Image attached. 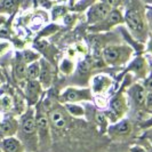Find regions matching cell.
<instances>
[{
  "label": "cell",
  "mask_w": 152,
  "mask_h": 152,
  "mask_svg": "<svg viewBox=\"0 0 152 152\" xmlns=\"http://www.w3.org/2000/svg\"><path fill=\"white\" fill-rule=\"evenodd\" d=\"M17 138L22 142L28 152H36L39 148V138L37 124H36V110L34 107H26L18 119Z\"/></svg>",
  "instance_id": "cell-1"
},
{
  "label": "cell",
  "mask_w": 152,
  "mask_h": 152,
  "mask_svg": "<svg viewBox=\"0 0 152 152\" xmlns=\"http://www.w3.org/2000/svg\"><path fill=\"white\" fill-rule=\"evenodd\" d=\"M124 18L133 37L138 40V42H145L149 36V28L145 20L144 7H142L137 0H130L126 8Z\"/></svg>",
  "instance_id": "cell-2"
},
{
  "label": "cell",
  "mask_w": 152,
  "mask_h": 152,
  "mask_svg": "<svg viewBox=\"0 0 152 152\" xmlns=\"http://www.w3.org/2000/svg\"><path fill=\"white\" fill-rule=\"evenodd\" d=\"M133 52V48L128 45H109L104 47L102 57L110 66H122L130 62Z\"/></svg>",
  "instance_id": "cell-3"
},
{
  "label": "cell",
  "mask_w": 152,
  "mask_h": 152,
  "mask_svg": "<svg viewBox=\"0 0 152 152\" xmlns=\"http://www.w3.org/2000/svg\"><path fill=\"white\" fill-rule=\"evenodd\" d=\"M36 110V124L38 130L39 146L48 148L52 144V127L48 119L45 102L39 101L34 105Z\"/></svg>",
  "instance_id": "cell-4"
},
{
  "label": "cell",
  "mask_w": 152,
  "mask_h": 152,
  "mask_svg": "<svg viewBox=\"0 0 152 152\" xmlns=\"http://www.w3.org/2000/svg\"><path fill=\"white\" fill-rule=\"evenodd\" d=\"M128 110H129V103H128V99L126 95V88L124 85L121 89L117 91L109 102L107 111L109 121L113 124V122L125 118Z\"/></svg>",
  "instance_id": "cell-5"
},
{
  "label": "cell",
  "mask_w": 152,
  "mask_h": 152,
  "mask_svg": "<svg viewBox=\"0 0 152 152\" xmlns=\"http://www.w3.org/2000/svg\"><path fill=\"white\" fill-rule=\"evenodd\" d=\"M146 94L148 91L145 89V87L143 86L142 83H134L132 84L126 89V95L128 99V103L129 107L135 109V111L137 112L138 115H145V120L149 119L150 117H152L151 113H149L145 109V99H146Z\"/></svg>",
  "instance_id": "cell-6"
},
{
  "label": "cell",
  "mask_w": 152,
  "mask_h": 152,
  "mask_svg": "<svg viewBox=\"0 0 152 152\" xmlns=\"http://www.w3.org/2000/svg\"><path fill=\"white\" fill-rule=\"evenodd\" d=\"M60 102L66 103H80V102H93L94 94L89 87H66L60 95Z\"/></svg>",
  "instance_id": "cell-7"
},
{
  "label": "cell",
  "mask_w": 152,
  "mask_h": 152,
  "mask_svg": "<svg viewBox=\"0 0 152 152\" xmlns=\"http://www.w3.org/2000/svg\"><path fill=\"white\" fill-rule=\"evenodd\" d=\"M133 122L127 118H122L118 121L110 124L107 129V134L111 140L115 142H121L132 136Z\"/></svg>",
  "instance_id": "cell-8"
},
{
  "label": "cell",
  "mask_w": 152,
  "mask_h": 152,
  "mask_svg": "<svg viewBox=\"0 0 152 152\" xmlns=\"http://www.w3.org/2000/svg\"><path fill=\"white\" fill-rule=\"evenodd\" d=\"M122 23H125V18H124L121 10L119 8H112L110 14L103 21L89 26V31L94 32V33L107 32V31H110L111 29L115 28L117 25H120Z\"/></svg>",
  "instance_id": "cell-9"
},
{
  "label": "cell",
  "mask_w": 152,
  "mask_h": 152,
  "mask_svg": "<svg viewBox=\"0 0 152 152\" xmlns=\"http://www.w3.org/2000/svg\"><path fill=\"white\" fill-rule=\"evenodd\" d=\"M47 114H48V119L50 122L52 130L61 132V130L66 128L69 121L68 115H70V114L66 112V110L64 109L63 105H60V104L54 105L53 109L47 110Z\"/></svg>",
  "instance_id": "cell-10"
},
{
  "label": "cell",
  "mask_w": 152,
  "mask_h": 152,
  "mask_svg": "<svg viewBox=\"0 0 152 152\" xmlns=\"http://www.w3.org/2000/svg\"><path fill=\"white\" fill-rule=\"evenodd\" d=\"M111 10H112V8L110 7L109 5H107L105 2L99 1V2L94 4L87 12V15H86L87 24L89 26L94 25V24H97L99 22L103 21L110 14Z\"/></svg>",
  "instance_id": "cell-11"
},
{
  "label": "cell",
  "mask_w": 152,
  "mask_h": 152,
  "mask_svg": "<svg viewBox=\"0 0 152 152\" xmlns=\"http://www.w3.org/2000/svg\"><path fill=\"white\" fill-rule=\"evenodd\" d=\"M44 88L39 80H25V88H24V95L25 101L28 103V107H34L39 101H41Z\"/></svg>",
  "instance_id": "cell-12"
},
{
  "label": "cell",
  "mask_w": 152,
  "mask_h": 152,
  "mask_svg": "<svg viewBox=\"0 0 152 152\" xmlns=\"http://www.w3.org/2000/svg\"><path fill=\"white\" fill-rule=\"evenodd\" d=\"M39 63H40V75H39L38 80L45 91V89L50 88V86L53 84L54 68L49 62L42 57L39 60Z\"/></svg>",
  "instance_id": "cell-13"
},
{
  "label": "cell",
  "mask_w": 152,
  "mask_h": 152,
  "mask_svg": "<svg viewBox=\"0 0 152 152\" xmlns=\"http://www.w3.org/2000/svg\"><path fill=\"white\" fill-rule=\"evenodd\" d=\"M112 84H113V80L111 77L107 76L104 73H99L91 79V89L93 94L103 95L111 88Z\"/></svg>",
  "instance_id": "cell-14"
},
{
  "label": "cell",
  "mask_w": 152,
  "mask_h": 152,
  "mask_svg": "<svg viewBox=\"0 0 152 152\" xmlns=\"http://www.w3.org/2000/svg\"><path fill=\"white\" fill-rule=\"evenodd\" d=\"M128 71L135 76L137 80H141L148 76L150 68L143 56H137L133 61H130L129 65H128Z\"/></svg>",
  "instance_id": "cell-15"
},
{
  "label": "cell",
  "mask_w": 152,
  "mask_h": 152,
  "mask_svg": "<svg viewBox=\"0 0 152 152\" xmlns=\"http://www.w3.org/2000/svg\"><path fill=\"white\" fill-rule=\"evenodd\" d=\"M18 129V119L14 115H6L0 121V140L15 136Z\"/></svg>",
  "instance_id": "cell-16"
},
{
  "label": "cell",
  "mask_w": 152,
  "mask_h": 152,
  "mask_svg": "<svg viewBox=\"0 0 152 152\" xmlns=\"http://www.w3.org/2000/svg\"><path fill=\"white\" fill-rule=\"evenodd\" d=\"M1 152H26V149L22 142L16 136L6 137L0 140Z\"/></svg>",
  "instance_id": "cell-17"
},
{
  "label": "cell",
  "mask_w": 152,
  "mask_h": 152,
  "mask_svg": "<svg viewBox=\"0 0 152 152\" xmlns=\"http://www.w3.org/2000/svg\"><path fill=\"white\" fill-rule=\"evenodd\" d=\"M24 0H0V15H13Z\"/></svg>",
  "instance_id": "cell-18"
},
{
  "label": "cell",
  "mask_w": 152,
  "mask_h": 152,
  "mask_svg": "<svg viewBox=\"0 0 152 152\" xmlns=\"http://www.w3.org/2000/svg\"><path fill=\"white\" fill-rule=\"evenodd\" d=\"M26 66L28 64L23 61L22 56L18 55L15 60L14 66H13V72H14V78H16L17 81H23L25 80L26 77Z\"/></svg>",
  "instance_id": "cell-19"
},
{
  "label": "cell",
  "mask_w": 152,
  "mask_h": 152,
  "mask_svg": "<svg viewBox=\"0 0 152 152\" xmlns=\"http://www.w3.org/2000/svg\"><path fill=\"white\" fill-rule=\"evenodd\" d=\"M63 107L66 110V112L72 117L81 118L86 113L85 107L83 105H80L79 103H66V104H63Z\"/></svg>",
  "instance_id": "cell-20"
},
{
  "label": "cell",
  "mask_w": 152,
  "mask_h": 152,
  "mask_svg": "<svg viewBox=\"0 0 152 152\" xmlns=\"http://www.w3.org/2000/svg\"><path fill=\"white\" fill-rule=\"evenodd\" d=\"M39 75H40V63H39V61L28 64L25 80H38Z\"/></svg>",
  "instance_id": "cell-21"
},
{
  "label": "cell",
  "mask_w": 152,
  "mask_h": 152,
  "mask_svg": "<svg viewBox=\"0 0 152 152\" xmlns=\"http://www.w3.org/2000/svg\"><path fill=\"white\" fill-rule=\"evenodd\" d=\"M95 121H96V125L99 127V132L103 134V133H107V129L110 125V121H109V118H107V113L102 112V111H97L95 113Z\"/></svg>",
  "instance_id": "cell-22"
},
{
  "label": "cell",
  "mask_w": 152,
  "mask_h": 152,
  "mask_svg": "<svg viewBox=\"0 0 152 152\" xmlns=\"http://www.w3.org/2000/svg\"><path fill=\"white\" fill-rule=\"evenodd\" d=\"M22 58L23 61L25 62L26 64H30V63H33L36 61H39L41 58V55L34 50H31V49H25L22 53Z\"/></svg>",
  "instance_id": "cell-23"
},
{
  "label": "cell",
  "mask_w": 152,
  "mask_h": 152,
  "mask_svg": "<svg viewBox=\"0 0 152 152\" xmlns=\"http://www.w3.org/2000/svg\"><path fill=\"white\" fill-rule=\"evenodd\" d=\"M60 69L63 73L65 75H70L72 71H73V63L70 61V60H63L60 65Z\"/></svg>",
  "instance_id": "cell-24"
},
{
  "label": "cell",
  "mask_w": 152,
  "mask_h": 152,
  "mask_svg": "<svg viewBox=\"0 0 152 152\" xmlns=\"http://www.w3.org/2000/svg\"><path fill=\"white\" fill-rule=\"evenodd\" d=\"M145 143H146V145H142V144L130 145L129 149H128V152H149V142L145 141Z\"/></svg>",
  "instance_id": "cell-25"
},
{
  "label": "cell",
  "mask_w": 152,
  "mask_h": 152,
  "mask_svg": "<svg viewBox=\"0 0 152 152\" xmlns=\"http://www.w3.org/2000/svg\"><path fill=\"white\" fill-rule=\"evenodd\" d=\"M143 86L145 87V89L148 91H152V68L150 69V71H149V73H148V76L145 77L144 79H143Z\"/></svg>",
  "instance_id": "cell-26"
},
{
  "label": "cell",
  "mask_w": 152,
  "mask_h": 152,
  "mask_svg": "<svg viewBox=\"0 0 152 152\" xmlns=\"http://www.w3.org/2000/svg\"><path fill=\"white\" fill-rule=\"evenodd\" d=\"M145 20L149 30L152 32V7L151 6H146L145 7Z\"/></svg>",
  "instance_id": "cell-27"
},
{
  "label": "cell",
  "mask_w": 152,
  "mask_h": 152,
  "mask_svg": "<svg viewBox=\"0 0 152 152\" xmlns=\"http://www.w3.org/2000/svg\"><path fill=\"white\" fill-rule=\"evenodd\" d=\"M145 109L149 113L152 114V91H148L145 99Z\"/></svg>",
  "instance_id": "cell-28"
},
{
  "label": "cell",
  "mask_w": 152,
  "mask_h": 152,
  "mask_svg": "<svg viewBox=\"0 0 152 152\" xmlns=\"http://www.w3.org/2000/svg\"><path fill=\"white\" fill-rule=\"evenodd\" d=\"M142 138H144L145 141H148L149 144L152 146V127L144 129V133H143V135H142Z\"/></svg>",
  "instance_id": "cell-29"
},
{
  "label": "cell",
  "mask_w": 152,
  "mask_h": 152,
  "mask_svg": "<svg viewBox=\"0 0 152 152\" xmlns=\"http://www.w3.org/2000/svg\"><path fill=\"white\" fill-rule=\"evenodd\" d=\"M102 2H105L111 8H119L121 5V0H101Z\"/></svg>",
  "instance_id": "cell-30"
},
{
  "label": "cell",
  "mask_w": 152,
  "mask_h": 152,
  "mask_svg": "<svg viewBox=\"0 0 152 152\" xmlns=\"http://www.w3.org/2000/svg\"><path fill=\"white\" fill-rule=\"evenodd\" d=\"M150 127H152V117L140 122V128H142L143 130L146 129V128H150Z\"/></svg>",
  "instance_id": "cell-31"
},
{
  "label": "cell",
  "mask_w": 152,
  "mask_h": 152,
  "mask_svg": "<svg viewBox=\"0 0 152 152\" xmlns=\"http://www.w3.org/2000/svg\"><path fill=\"white\" fill-rule=\"evenodd\" d=\"M7 22V17L5 15H0V26H2L4 24H6Z\"/></svg>",
  "instance_id": "cell-32"
},
{
  "label": "cell",
  "mask_w": 152,
  "mask_h": 152,
  "mask_svg": "<svg viewBox=\"0 0 152 152\" xmlns=\"http://www.w3.org/2000/svg\"><path fill=\"white\" fill-rule=\"evenodd\" d=\"M0 84H1V76H0Z\"/></svg>",
  "instance_id": "cell-33"
},
{
  "label": "cell",
  "mask_w": 152,
  "mask_h": 152,
  "mask_svg": "<svg viewBox=\"0 0 152 152\" xmlns=\"http://www.w3.org/2000/svg\"><path fill=\"white\" fill-rule=\"evenodd\" d=\"M127 152H128V151H127Z\"/></svg>",
  "instance_id": "cell-34"
},
{
  "label": "cell",
  "mask_w": 152,
  "mask_h": 152,
  "mask_svg": "<svg viewBox=\"0 0 152 152\" xmlns=\"http://www.w3.org/2000/svg\"><path fill=\"white\" fill-rule=\"evenodd\" d=\"M0 152H1V151H0Z\"/></svg>",
  "instance_id": "cell-35"
}]
</instances>
